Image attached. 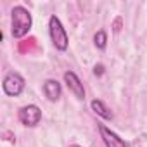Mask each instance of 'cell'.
Instances as JSON below:
<instances>
[{
	"label": "cell",
	"instance_id": "6da1fadb",
	"mask_svg": "<svg viewBox=\"0 0 147 147\" xmlns=\"http://www.w3.org/2000/svg\"><path fill=\"white\" fill-rule=\"evenodd\" d=\"M33 26V18L30 11L23 5H16L11 12V33L14 38H23L30 33Z\"/></svg>",
	"mask_w": 147,
	"mask_h": 147
},
{
	"label": "cell",
	"instance_id": "7a4b0ae2",
	"mask_svg": "<svg viewBox=\"0 0 147 147\" xmlns=\"http://www.w3.org/2000/svg\"><path fill=\"white\" fill-rule=\"evenodd\" d=\"M49 35H50V40L57 50H61V52L67 50L69 38H67L66 28L62 26V23L57 16H50V19H49Z\"/></svg>",
	"mask_w": 147,
	"mask_h": 147
},
{
	"label": "cell",
	"instance_id": "3957f363",
	"mask_svg": "<svg viewBox=\"0 0 147 147\" xmlns=\"http://www.w3.org/2000/svg\"><path fill=\"white\" fill-rule=\"evenodd\" d=\"M24 78L16 71H11L4 76V82H2V88H4V94L9 95V97H18L23 94L24 90Z\"/></svg>",
	"mask_w": 147,
	"mask_h": 147
},
{
	"label": "cell",
	"instance_id": "277c9868",
	"mask_svg": "<svg viewBox=\"0 0 147 147\" xmlns=\"http://www.w3.org/2000/svg\"><path fill=\"white\" fill-rule=\"evenodd\" d=\"M18 118L19 121L24 125V126H36L40 121H42V109L36 106V104H28V106H23L19 111H18Z\"/></svg>",
	"mask_w": 147,
	"mask_h": 147
},
{
	"label": "cell",
	"instance_id": "5b68a950",
	"mask_svg": "<svg viewBox=\"0 0 147 147\" xmlns=\"http://www.w3.org/2000/svg\"><path fill=\"white\" fill-rule=\"evenodd\" d=\"M64 83L67 85V88H69L73 94H75L76 99H85V88H83L82 80L76 76V73L66 71V73H64Z\"/></svg>",
	"mask_w": 147,
	"mask_h": 147
},
{
	"label": "cell",
	"instance_id": "8992f818",
	"mask_svg": "<svg viewBox=\"0 0 147 147\" xmlns=\"http://www.w3.org/2000/svg\"><path fill=\"white\" fill-rule=\"evenodd\" d=\"M99 133H100V138L104 142L106 147H126L125 140L119 138L113 130H109L106 125H99Z\"/></svg>",
	"mask_w": 147,
	"mask_h": 147
},
{
	"label": "cell",
	"instance_id": "52a82bcc",
	"mask_svg": "<svg viewBox=\"0 0 147 147\" xmlns=\"http://www.w3.org/2000/svg\"><path fill=\"white\" fill-rule=\"evenodd\" d=\"M43 94H45V97L50 102H55L62 95V87H61V83L57 80H52V78L45 80V83H43Z\"/></svg>",
	"mask_w": 147,
	"mask_h": 147
},
{
	"label": "cell",
	"instance_id": "ba28073f",
	"mask_svg": "<svg viewBox=\"0 0 147 147\" xmlns=\"http://www.w3.org/2000/svg\"><path fill=\"white\" fill-rule=\"evenodd\" d=\"M90 107H92V111L97 114V116H100L102 119H113L114 118V114H113V111L102 102V100H99V99H94L92 102H90Z\"/></svg>",
	"mask_w": 147,
	"mask_h": 147
},
{
	"label": "cell",
	"instance_id": "9c48e42d",
	"mask_svg": "<svg viewBox=\"0 0 147 147\" xmlns=\"http://www.w3.org/2000/svg\"><path fill=\"white\" fill-rule=\"evenodd\" d=\"M94 43L99 50H104L107 47V33L104 30H99L95 35H94Z\"/></svg>",
	"mask_w": 147,
	"mask_h": 147
},
{
	"label": "cell",
	"instance_id": "30bf717a",
	"mask_svg": "<svg viewBox=\"0 0 147 147\" xmlns=\"http://www.w3.org/2000/svg\"><path fill=\"white\" fill-rule=\"evenodd\" d=\"M104 71H106V69H104L102 64H95V67H94V75H95V76H102Z\"/></svg>",
	"mask_w": 147,
	"mask_h": 147
},
{
	"label": "cell",
	"instance_id": "8fae6325",
	"mask_svg": "<svg viewBox=\"0 0 147 147\" xmlns=\"http://www.w3.org/2000/svg\"><path fill=\"white\" fill-rule=\"evenodd\" d=\"M69 147H82V145H76V144H75V145H69Z\"/></svg>",
	"mask_w": 147,
	"mask_h": 147
}]
</instances>
